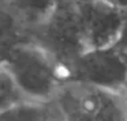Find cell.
<instances>
[{"instance_id": "1", "label": "cell", "mask_w": 127, "mask_h": 121, "mask_svg": "<svg viewBox=\"0 0 127 121\" xmlns=\"http://www.w3.org/2000/svg\"><path fill=\"white\" fill-rule=\"evenodd\" d=\"M64 121H127V94L78 80L59 86L53 98Z\"/></svg>"}, {"instance_id": "2", "label": "cell", "mask_w": 127, "mask_h": 121, "mask_svg": "<svg viewBox=\"0 0 127 121\" xmlns=\"http://www.w3.org/2000/svg\"><path fill=\"white\" fill-rule=\"evenodd\" d=\"M10 67L21 91L28 99L41 103L53 101L60 82L56 63L33 41L10 48L3 59Z\"/></svg>"}, {"instance_id": "3", "label": "cell", "mask_w": 127, "mask_h": 121, "mask_svg": "<svg viewBox=\"0 0 127 121\" xmlns=\"http://www.w3.org/2000/svg\"><path fill=\"white\" fill-rule=\"evenodd\" d=\"M89 49H105L119 42L127 18L112 0H81L77 4Z\"/></svg>"}, {"instance_id": "4", "label": "cell", "mask_w": 127, "mask_h": 121, "mask_svg": "<svg viewBox=\"0 0 127 121\" xmlns=\"http://www.w3.org/2000/svg\"><path fill=\"white\" fill-rule=\"evenodd\" d=\"M127 76V50L119 46L89 50L74 64V79L108 88H123Z\"/></svg>"}, {"instance_id": "5", "label": "cell", "mask_w": 127, "mask_h": 121, "mask_svg": "<svg viewBox=\"0 0 127 121\" xmlns=\"http://www.w3.org/2000/svg\"><path fill=\"white\" fill-rule=\"evenodd\" d=\"M51 102L41 103L23 101L0 112V121H47L49 117Z\"/></svg>"}, {"instance_id": "6", "label": "cell", "mask_w": 127, "mask_h": 121, "mask_svg": "<svg viewBox=\"0 0 127 121\" xmlns=\"http://www.w3.org/2000/svg\"><path fill=\"white\" fill-rule=\"evenodd\" d=\"M47 121H64V118L62 117L60 112H59L58 106L53 103V101L51 102V110H49V117Z\"/></svg>"}]
</instances>
